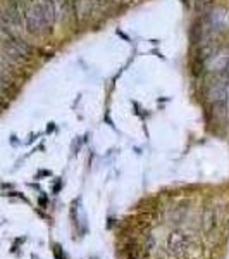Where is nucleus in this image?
<instances>
[{
    "instance_id": "1",
    "label": "nucleus",
    "mask_w": 229,
    "mask_h": 259,
    "mask_svg": "<svg viewBox=\"0 0 229 259\" xmlns=\"http://www.w3.org/2000/svg\"><path fill=\"white\" fill-rule=\"evenodd\" d=\"M26 26L28 31L40 35L52 26V4L48 0H40L26 12Z\"/></svg>"
},
{
    "instance_id": "2",
    "label": "nucleus",
    "mask_w": 229,
    "mask_h": 259,
    "mask_svg": "<svg viewBox=\"0 0 229 259\" xmlns=\"http://www.w3.org/2000/svg\"><path fill=\"white\" fill-rule=\"evenodd\" d=\"M169 247L176 256H181L186 250V247H188V244H186V239L181 233H173V235L169 237Z\"/></svg>"
},
{
    "instance_id": "3",
    "label": "nucleus",
    "mask_w": 229,
    "mask_h": 259,
    "mask_svg": "<svg viewBox=\"0 0 229 259\" xmlns=\"http://www.w3.org/2000/svg\"><path fill=\"white\" fill-rule=\"evenodd\" d=\"M53 256H55V259H69L64 249L61 247V244H53Z\"/></svg>"
},
{
    "instance_id": "4",
    "label": "nucleus",
    "mask_w": 229,
    "mask_h": 259,
    "mask_svg": "<svg viewBox=\"0 0 229 259\" xmlns=\"http://www.w3.org/2000/svg\"><path fill=\"white\" fill-rule=\"evenodd\" d=\"M2 38H4V31H2V28H0V44H2Z\"/></svg>"
},
{
    "instance_id": "5",
    "label": "nucleus",
    "mask_w": 229,
    "mask_h": 259,
    "mask_svg": "<svg viewBox=\"0 0 229 259\" xmlns=\"http://www.w3.org/2000/svg\"><path fill=\"white\" fill-rule=\"evenodd\" d=\"M90 259H98V257H95V256H93V257H90Z\"/></svg>"
}]
</instances>
